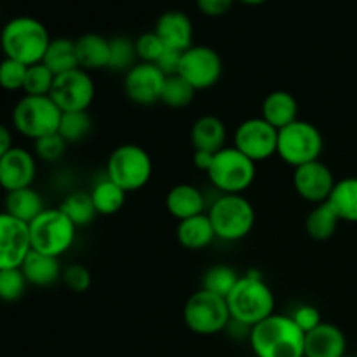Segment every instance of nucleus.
I'll return each instance as SVG.
<instances>
[{"label": "nucleus", "instance_id": "obj_32", "mask_svg": "<svg viewBox=\"0 0 357 357\" xmlns=\"http://www.w3.org/2000/svg\"><path fill=\"white\" fill-rule=\"evenodd\" d=\"M91 131H93V119L87 112H66V114H61L58 135L68 145L80 143L91 135Z\"/></svg>", "mask_w": 357, "mask_h": 357}, {"label": "nucleus", "instance_id": "obj_34", "mask_svg": "<svg viewBox=\"0 0 357 357\" xmlns=\"http://www.w3.org/2000/svg\"><path fill=\"white\" fill-rule=\"evenodd\" d=\"M241 275L237 274L236 268H232L230 265L218 264L209 267L208 271L202 275V289H208V291L215 293V295L223 296L227 298L229 293L232 291L234 286L237 284Z\"/></svg>", "mask_w": 357, "mask_h": 357}, {"label": "nucleus", "instance_id": "obj_10", "mask_svg": "<svg viewBox=\"0 0 357 357\" xmlns=\"http://www.w3.org/2000/svg\"><path fill=\"white\" fill-rule=\"evenodd\" d=\"M208 178L222 194H244L257 178V162L236 146H225L215 153L208 169Z\"/></svg>", "mask_w": 357, "mask_h": 357}, {"label": "nucleus", "instance_id": "obj_41", "mask_svg": "<svg viewBox=\"0 0 357 357\" xmlns=\"http://www.w3.org/2000/svg\"><path fill=\"white\" fill-rule=\"evenodd\" d=\"M61 279L73 293H86L91 288V272L82 264H72L63 268Z\"/></svg>", "mask_w": 357, "mask_h": 357}, {"label": "nucleus", "instance_id": "obj_27", "mask_svg": "<svg viewBox=\"0 0 357 357\" xmlns=\"http://www.w3.org/2000/svg\"><path fill=\"white\" fill-rule=\"evenodd\" d=\"M326 202L337 213L340 222L357 223V178L347 176L337 180Z\"/></svg>", "mask_w": 357, "mask_h": 357}, {"label": "nucleus", "instance_id": "obj_43", "mask_svg": "<svg viewBox=\"0 0 357 357\" xmlns=\"http://www.w3.org/2000/svg\"><path fill=\"white\" fill-rule=\"evenodd\" d=\"M197 9L208 17L225 16L234 6V0H195Z\"/></svg>", "mask_w": 357, "mask_h": 357}, {"label": "nucleus", "instance_id": "obj_39", "mask_svg": "<svg viewBox=\"0 0 357 357\" xmlns=\"http://www.w3.org/2000/svg\"><path fill=\"white\" fill-rule=\"evenodd\" d=\"M66 146H68V143H66L58 132H54V135L35 139L33 153L37 159L44 160V162H58V160L65 155Z\"/></svg>", "mask_w": 357, "mask_h": 357}, {"label": "nucleus", "instance_id": "obj_13", "mask_svg": "<svg viewBox=\"0 0 357 357\" xmlns=\"http://www.w3.org/2000/svg\"><path fill=\"white\" fill-rule=\"evenodd\" d=\"M278 132L265 119H246L234 132V146L253 162H264L278 155Z\"/></svg>", "mask_w": 357, "mask_h": 357}, {"label": "nucleus", "instance_id": "obj_36", "mask_svg": "<svg viewBox=\"0 0 357 357\" xmlns=\"http://www.w3.org/2000/svg\"><path fill=\"white\" fill-rule=\"evenodd\" d=\"M56 75L44 65V63H37V65L28 66L26 77H24L23 93L28 96H49L54 84Z\"/></svg>", "mask_w": 357, "mask_h": 357}, {"label": "nucleus", "instance_id": "obj_20", "mask_svg": "<svg viewBox=\"0 0 357 357\" xmlns=\"http://www.w3.org/2000/svg\"><path fill=\"white\" fill-rule=\"evenodd\" d=\"M166 209L178 222L202 215L206 211V199L197 187L190 183H178L166 194Z\"/></svg>", "mask_w": 357, "mask_h": 357}, {"label": "nucleus", "instance_id": "obj_47", "mask_svg": "<svg viewBox=\"0 0 357 357\" xmlns=\"http://www.w3.org/2000/svg\"><path fill=\"white\" fill-rule=\"evenodd\" d=\"M241 3H246V6H261V3H265L267 0H239Z\"/></svg>", "mask_w": 357, "mask_h": 357}, {"label": "nucleus", "instance_id": "obj_30", "mask_svg": "<svg viewBox=\"0 0 357 357\" xmlns=\"http://www.w3.org/2000/svg\"><path fill=\"white\" fill-rule=\"evenodd\" d=\"M91 199H93L94 209L101 216H112L121 211L126 204L128 192L122 190L117 183L110 178H103L91 188Z\"/></svg>", "mask_w": 357, "mask_h": 357}, {"label": "nucleus", "instance_id": "obj_1", "mask_svg": "<svg viewBox=\"0 0 357 357\" xmlns=\"http://www.w3.org/2000/svg\"><path fill=\"white\" fill-rule=\"evenodd\" d=\"M251 351L257 357H303L305 333L286 314H272L250 330Z\"/></svg>", "mask_w": 357, "mask_h": 357}, {"label": "nucleus", "instance_id": "obj_17", "mask_svg": "<svg viewBox=\"0 0 357 357\" xmlns=\"http://www.w3.org/2000/svg\"><path fill=\"white\" fill-rule=\"evenodd\" d=\"M37 176V157L23 146H13L0 157V188L7 192L31 187Z\"/></svg>", "mask_w": 357, "mask_h": 357}, {"label": "nucleus", "instance_id": "obj_15", "mask_svg": "<svg viewBox=\"0 0 357 357\" xmlns=\"http://www.w3.org/2000/svg\"><path fill=\"white\" fill-rule=\"evenodd\" d=\"M31 251L28 223L0 213V271L20 268Z\"/></svg>", "mask_w": 357, "mask_h": 357}, {"label": "nucleus", "instance_id": "obj_3", "mask_svg": "<svg viewBox=\"0 0 357 357\" xmlns=\"http://www.w3.org/2000/svg\"><path fill=\"white\" fill-rule=\"evenodd\" d=\"M230 317L234 323L253 328L268 316L274 314L275 296L271 286L265 282L264 275L257 271H250L241 275L237 284L227 296Z\"/></svg>", "mask_w": 357, "mask_h": 357}, {"label": "nucleus", "instance_id": "obj_22", "mask_svg": "<svg viewBox=\"0 0 357 357\" xmlns=\"http://www.w3.org/2000/svg\"><path fill=\"white\" fill-rule=\"evenodd\" d=\"M20 268L28 284L37 286V288H49V286L56 284L63 275L59 258L49 257V255L38 253L33 250L28 253Z\"/></svg>", "mask_w": 357, "mask_h": 357}, {"label": "nucleus", "instance_id": "obj_48", "mask_svg": "<svg viewBox=\"0 0 357 357\" xmlns=\"http://www.w3.org/2000/svg\"><path fill=\"white\" fill-rule=\"evenodd\" d=\"M344 357H356V356H351V354H345Z\"/></svg>", "mask_w": 357, "mask_h": 357}, {"label": "nucleus", "instance_id": "obj_23", "mask_svg": "<svg viewBox=\"0 0 357 357\" xmlns=\"http://www.w3.org/2000/svg\"><path fill=\"white\" fill-rule=\"evenodd\" d=\"M190 142L194 150L216 153L225 149L227 126L216 115H202L192 124Z\"/></svg>", "mask_w": 357, "mask_h": 357}, {"label": "nucleus", "instance_id": "obj_7", "mask_svg": "<svg viewBox=\"0 0 357 357\" xmlns=\"http://www.w3.org/2000/svg\"><path fill=\"white\" fill-rule=\"evenodd\" d=\"M152 157L143 146L135 143L119 145L107 160V178H110L128 194L146 187L152 180Z\"/></svg>", "mask_w": 357, "mask_h": 357}, {"label": "nucleus", "instance_id": "obj_46", "mask_svg": "<svg viewBox=\"0 0 357 357\" xmlns=\"http://www.w3.org/2000/svg\"><path fill=\"white\" fill-rule=\"evenodd\" d=\"M14 146V139H13V131L7 128L6 124L0 122V157L6 155L10 149Z\"/></svg>", "mask_w": 357, "mask_h": 357}, {"label": "nucleus", "instance_id": "obj_29", "mask_svg": "<svg viewBox=\"0 0 357 357\" xmlns=\"http://www.w3.org/2000/svg\"><path fill=\"white\" fill-rule=\"evenodd\" d=\"M42 63H44L54 75H61V73L70 72V70L79 68L75 40L66 37L52 38L47 51H45Z\"/></svg>", "mask_w": 357, "mask_h": 357}, {"label": "nucleus", "instance_id": "obj_14", "mask_svg": "<svg viewBox=\"0 0 357 357\" xmlns=\"http://www.w3.org/2000/svg\"><path fill=\"white\" fill-rule=\"evenodd\" d=\"M335 183L337 178L333 171L323 160H314L293 169V188L300 199L314 206L330 199Z\"/></svg>", "mask_w": 357, "mask_h": 357}, {"label": "nucleus", "instance_id": "obj_11", "mask_svg": "<svg viewBox=\"0 0 357 357\" xmlns=\"http://www.w3.org/2000/svg\"><path fill=\"white\" fill-rule=\"evenodd\" d=\"M51 100L63 114L66 112H87L96 98V86L89 72L82 68L56 75L51 89Z\"/></svg>", "mask_w": 357, "mask_h": 357}, {"label": "nucleus", "instance_id": "obj_19", "mask_svg": "<svg viewBox=\"0 0 357 357\" xmlns=\"http://www.w3.org/2000/svg\"><path fill=\"white\" fill-rule=\"evenodd\" d=\"M347 354V337L338 326L321 323L305 335L303 357H344Z\"/></svg>", "mask_w": 357, "mask_h": 357}, {"label": "nucleus", "instance_id": "obj_9", "mask_svg": "<svg viewBox=\"0 0 357 357\" xmlns=\"http://www.w3.org/2000/svg\"><path fill=\"white\" fill-rule=\"evenodd\" d=\"M324 150L323 132L309 121H295L278 132V155L293 169L321 160Z\"/></svg>", "mask_w": 357, "mask_h": 357}, {"label": "nucleus", "instance_id": "obj_40", "mask_svg": "<svg viewBox=\"0 0 357 357\" xmlns=\"http://www.w3.org/2000/svg\"><path fill=\"white\" fill-rule=\"evenodd\" d=\"M135 45L136 54H138V59L142 63H155L160 58V54L166 51V45L162 44V40H160L155 31L142 33L135 40Z\"/></svg>", "mask_w": 357, "mask_h": 357}, {"label": "nucleus", "instance_id": "obj_12", "mask_svg": "<svg viewBox=\"0 0 357 357\" xmlns=\"http://www.w3.org/2000/svg\"><path fill=\"white\" fill-rule=\"evenodd\" d=\"M178 75L183 77L195 91L211 89L223 75L222 56L208 45H192L181 54Z\"/></svg>", "mask_w": 357, "mask_h": 357}, {"label": "nucleus", "instance_id": "obj_2", "mask_svg": "<svg viewBox=\"0 0 357 357\" xmlns=\"http://www.w3.org/2000/svg\"><path fill=\"white\" fill-rule=\"evenodd\" d=\"M51 40L45 24L31 16L10 17L0 30V51L3 56L26 66L42 63Z\"/></svg>", "mask_w": 357, "mask_h": 357}, {"label": "nucleus", "instance_id": "obj_35", "mask_svg": "<svg viewBox=\"0 0 357 357\" xmlns=\"http://www.w3.org/2000/svg\"><path fill=\"white\" fill-rule=\"evenodd\" d=\"M138 61L135 40L128 37L110 38V65L108 68L114 72H129Z\"/></svg>", "mask_w": 357, "mask_h": 357}, {"label": "nucleus", "instance_id": "obj_25", "mask_svg": "<svg viewBox=\"0 0 357 357\" xmlns=\"http://www.w3.org/2000/svg\"><path fill=\"white\" fill-rule=\"evenodd\" d=\"M176 239L185 250L190 251H201L211 246L213 241L216 239V234L213 230L208 213L178 222Z\"/></svg>", "mask_w": 357, "mask_h": 357}, {"label": "nucleus", "instance_id": "obj_24", "mask_svg": "<svg viewBox=\"0 0 357 357\" xmlns=\"http://www.w3.org/2000/svg\"><path fill=\"white\" fill-rule=\"evenodd\" d=\"M79 68L86 72L103 70L110 65V38L100 33H84L75 40Z\"/></svg>", "mask_w": 357, "mask_h": 357}, {"label": "nucleus", "instance_id": "obj_18", "mask_svg": "<svg viewBox=\"0 0 357 357\" xmlns=\"http://www.w3.org/2000/svg\"><path fill=\"white\" fill-rule=\"evenodd\" d=\"M155 31L166 49L185 52L194 45V24L181 10H167L157 20Z\"/></svg>", "mask_w": 357, "mask_h": 357}, {"label": "nucleus", "instance_id": "obj_37", "mask_svg": "<svg viewBox=\"0 0 357 357\" xmlns=\"http://www.w3.org/2000/svg\"><path fill=\"white\" fill-rule=\"evenodd\" d=\"M26 279L21 268H3L0 271V302L14 303L23 298L26 291Z\"/></svg>", "mask_w": 357, "mask_h": 357}, {"label": "nucleus", "instance_id": "obj_31", "mask_svg": "<svg viewBox=\"0 0 357 357\" xmlns=\"http://www.w3.org/2000/svg\"><path fill=\"white\" fill-rule=\"evenodd\" d=\"M59 209L72 220L77 229L91 225L94 222V216L98 215L91 194L84 190L70 192L59 204Z\"/></svg>", "mask_w": 357, "mask_h": 357}, {"label": "nucleus", "instance_id": "obj_45", "mask_svg": "<svg viewBox=\"0 0 357 357\" xmlns=\"http://www.w3.org/2000/svg\"><path fill=\"white\" fill-rule=\"evenodd\" d=\"M213 157H215V153L202 152V150H194L192 162H194V166L197 167L199 171H204V173H208L209 166H211V162H213Z\"/></svg>", "mask_w": 357, "mask_h": 357}, {"label": "nucleus", "instance_id": "obj_6", "mask_svg": "<svg viewBox=\"0 0 357 357\" xmlns=\"http://www.w3.org/2000/svg\"><path fill=\"white\" fill-rule=\"evenodd\" d=\"M61 114L63 112L51 100V96H28V94H24L14 105L10 122H13L14 131L35 142V139L58 132Z\"/></svg>", "mask_w": 357, "mask_h": 357}, {"label": "nucleus", "instance_id": "obj_21", "mask_svg": "<svg viewBox=\"0 0 357 357\" xmlns=\"http://www.w3.org/2000/svg\"><path fill=\"white\" fill-rule=\"evenodd\" d=\"M260 117L279 131L291 122L298 121V101L289 91H272L261 101Z\"/></svg>", "mask_w": 357, "mask_h": 357}, {"label": "nucleus", "instance_id": "obj_28", "mask_svg": "<svg viewBox=\"0 0 357 357\" xmlns=\"http://www.w3.org/2000/svg\"><path fill=\"white\" fill-rule=\"evenodd\" d=\"M338 225H340V218L328 202L314 206L305 218L307 236L312 241H317V243L330 241L337 234Z\"/></svg>", "mask_w": 357, "mask_h": 357}, {"label": "nucleus", "instance_id": "obj_26", "mask_svg": "<svg viewBox=\"0 0 357 357\" xmlns=\"http://www.w3.org/2000/svg\"><path fill=\"white\" fill-rule=\"evenodd\" d=\"M44 209V199L33 187L7 192L3 199V211L24 223L33 222Z\"/></svg>", "mask_w": 357, "mask_h": 357}, {"label": "nucleus", "instance_id": "obj_38", "mask_svg": "<svg viewBox=\"0 0 357 357\" xmlns=\"http://www.w3.org/2000/svg\"><path fill=\"white\" fill-rule=\"evenodd\" d=\"M28 66L10 58H3L0 61V87L9 93L23 91L24 77H26Z\"/></svg>", "mask_w": 357, "mask_h": 357}, {"label": "nucleus", "instance_id": "obj_8", "mask_svg": "<svg viewBox=\"0 0 357 357\" xmlns=\"http://www.w3.org/2000/svg\"><path fill=\"white\" fill-rule=\"evenodd\" d=\"M230 310L227 298L215 295L208 289H197L187 298L183 305V323L192 333L201 337L222 333L229 328Z\"/></svg>", "mask_w": 357, "mask_h": 357}, {"label": "nucleus", "instance_id": "obj_16", "mask_svg": "<svg viewBox=\"0 0 357 357\" xmlns=\"http://www.w3.org/2000/svg\"><path fill=\"white\" fill-rule=\"evenodd\" d=\"M166 75L153 63H136L124 73V93L132 103L149 107L159 103Z\"/></svg>", "mask_w": 357, "mask_h": 357}, {"label": "nucleus", "instance_id": "obj_5", "mask_svg": "<svg viewBox=\"0 0 357 357\" xmlns=\"http://www.w3.org/2000/svg\"><path fill=\"white\" fill-rule=\"evenodd\" d=\"M28 230L31 250L56 258L72 250L77 237V227L59 208H45L28 223Z\"/></svg>", "mask_w": 357, "mask_h": 357}, {"label": "nucleus", "instance_id": "obj_4", "mask_svg": "<svg viewBox=\"0 0 357 357\" xmlns=\"http://www.w3.org/2000/svg\"><path fill=\"white\" fill-rule=\"evenodd\" d=\"M208 216L216 239L227 243H236L250 236L257 222L253 204L243 194H220L208 208Z\"/></svg>", "mask_w": 357, "mask_h": 357}, {"label": "nucleus", "instance_id": "obj_33", "mask_svg": "<svg viewBox=\"0 0 357 357\" xmlns=\"http://www.w3.org/2000/svg\"><path fill=\"white\" fill-rule=\"evenodd\" d=\"M197 91L187 82L181 75H169L166 77L160 93V103H164L169 108H187L194 101Z\"/></svg>", "mask_w": 357, "mask_h": 357}, {"label": "nucleus", "instance_id": "obj_44", "mask_svg": "<svg viewBox=\"0 0 357 357\" xmlns=\"http://www.w3.org/2000/svg\"><path fill=\"white\" fill-rule=\"evenodd\" d=\"M181 54H183V52L173 51V49H166V51L160 54V58L157 59L153 65H157V68H159L160 72H162L166 77L178 75V70H180Z\"/></svg>", "mask_w": 357, "mask_h": 357}, {"label": "nucleus", "instance_id": "obj_42", "mask_svg": "<svg viewBox=\"0 0 357 357\" xmlns=\"http://www.w3.org/2000/svg\"><path fill=\"white\" fill-rule=\"evenodd\" d=\"M289 317H291L293 323H295L305 335L323 323L321 310L317 309L316 305H310V303H303V305L296 307V309L289 314Z\"/></svg>", "mask_w": 357, "mask_h": 357}]
</instances>
